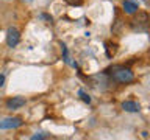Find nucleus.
<instances>
[{"mask_svg":"<svg viewBox=\"0 0 150 140\" xmlns=\"http://www.w3.org/2000/svg\"><path fill=\"white\" fill-rule=\"evenodd\" d=\"M22 125H23L22 118H19V117H8V118L0 121V129H16Z\"/></svg>","mask_w":150,"mask_h":140,"instance_id":"obj_2","label":"nucleus"},{"mask_svg":"<svg viewBox=\"0 0 150 140\" xmlns=\"http://www.w3.org/2000/svg\"><path fill=\"white\" fill-rule=\"evenodd\" d=\"M66 2L70 3V5H74V6H75V5H81V3H83V0H66Z\"/></svg>","mask_w":150,"mask_h":140,"instance_id":"obj_10","label":"nucleus"},{"mask_svg":"<svg viewBox=\"0 0 150 140\" xmlns=\"http://www.w3.org/2000/svg\"><path fill=\"white\" fill-rule=\"evenodd\" d=\"M78 95L81 97V100H83L84 103H88V104H89V103H91V97H89L88 93L83 90V89H80V90H78Z\"/></svg>","mask_w":150,"mask_h":140,"instance_id":"obj_8","label":"nucleus"},{"mask_svg":"<svg viewBox=\"0 0 150 140\" xmlns=\"http://www.w3.org/2000/svg\"><path fill=\"white\" fill-rule=\"evenodd\" d=\"M3 86H5V75L0 73V87H3Z\"/></svg>","mask_w":150,"mask_h":140,"instance_id":"obj_11","label":"nucleus"},{"mask_svg":"<svg viewBox=\"0 0 150 140\" xmlns=\"http://www.w3.org/2000/svg\"><path fill=\"white\" fill-rule=\"evenodd\" d=\"M22 106H25V100L22 97H13L6 101V107L11 111H16V109H21Z\"/></svg>","mask_w":150,"mask_h":140,"instance_id":"obj_4","label":"nucleus"},{"mask_svg":"<svg viewBox=\"0 0 150 140\" xmlns=\"http://www.w3.org/2000/svg\"><path fill=\"white\" fill-rule=\"evenodd\" d=\"M106 73H110L112 81L120 83V84H128L131 81H134V73L131 72V69L124 67V65H114Z\"/></svg>","mask_w":150,"mask_h":140,"instance_id":"obj_1","label":"nucleus"},{"mask_svg":"<svg viewBox=\"0 0 150 140\" xmlns=\"http://www.w3.org/2000/svg\"><path fill=\"white\" fill-rule=\"evenodd\" d=\"M122 109H124L125 112H139L141 111V104L136 101H124L122 103Z\"/></svg>","mask_w":150,"mask_h":140,"instance_id":"obj_6","label":"nucleus"},{"mask_svg":"<svg viewBox=\"0 0 150 140\" xmlns=\"http://www.w3.org/2000/svg\"><path fill=\"white\" fill-rule=\"evenodd\" d=\"M122 6H124V11L127 14H134V13L139 11V5H138V2H134V0H125Z\"/></svg>","mask_w":150,"mask_h":140,"instance_id":"obj_5","label":"nucleus"},{"mask_svg":"<svg viewBox=\"0 0 150 140\" xmlns=\"http://www.w3.org/2000/svg\"><path fill=\"white\" fill-rule=\"evenodd\" d=\"M19 41H21V33H19L17 28H8V31H6V45L8 47H16L19 44Z\"/></svg>","mask_w":150,"mask_h":140,"instance_id":"obj_3","label":"nucleus"},{"mask_svg":"<svg viewBox=\"0 0 150 140\" xmlns=\"http://www.w3.org/2000/svg\"><path fill=\"white\" fill-rule=\"evenodd\" d=\"M63 56H64V62H66V64H70V65H74V62L70 61V56H69L67 47H66L64 44H63Z\"/></svg>","mask_w":150,"mask_h":140,"instance_id":"obj_7","label":"nucleus"},{"mask_svg":"<svg viewBox=\"0 0 150 140\" xmlns=\"http://www.w3.org/2000/svg\"><path fill=\"white\" fill-rule=\"evenodd\" d=\"M33 140H38V139H49V134H44V132H41V134H35V135H33V137H31Z\"/></svg>","mask_w":150,"mask_h":140,"instance_id":"obj_9","label":"nucleus"},{"mask_svg":"<svg viewBox=\"0 0 150 140\" xmlns=\"http://www.w3.org/2000/svg\"><path fill=\"white\" fill-rule=\"evenodd\" d=\"M142 2H145V0H142Z\"/></svg>","mask_w":150,"mask_h":140,"instance_id":"obj_13","label":"nucleus"},{"mask_svg":"<svg viewBox=\"0 0 150 140\" xmlns=\"http://www.w3.org/2000/svg\"><path fill=\"white\" fill-rule=\"evenodd\" d=\"M23 2H25V3H31L33 0H23Z\"/></svg>","mask_w":150,"mask_h":140,"instance_id":"obj_12","label":"nucleus"}]
</instances>
